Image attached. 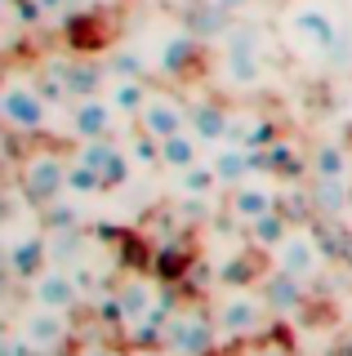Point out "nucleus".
<instances>
[{
	"instance_id": "1",
	"label": "nucleus",
	"mask_w": 352,
	"mask_h": 356,
	"mask_svg": "<svg viewBox=\"0 0 352 356\" xmlns=\"http://www.w3.org/2000/svg\"><path fill=\"white\" fill-rule=\"evenodd\" d=\"M268 321V307H263V294L237 285V289H223V298L214 303V330L232 334V339H250V334L263 330Z\"/></svg>"
},
{
	"instance_id": "2",
	"label": "nucleus",
	"mask_w": 352,
	"mask_h": 356,
	"mask_svg": "<svg viewBox=\"0 0 352 356\" xmlns=\"http://www.w3.org/2000/svg\"><path fill=\"white\" fill-rule=\"evenodd\" d=\"M272 263H277V272L294 276V281H312L326 267V250H321V241H317L312 227H290L281 236V245L272 250Z\"/></svg>"
},
{
	"instance_id": "3",
	"label": "nucleus",
	"mask_w": 352,
	"mask_h": 356,
	"mask_svg": "<svg viewBox=\"0 0 352 356\" xmlns=\"http://www.w3.org/2000/svg\"><path fill=\"white\" fill-rule=\"evenodd\" d=\"M18 339H23L27 352L49 356L72 339V321H67V312H49V307L31 303V312H23V321H18Z\"/></svg>"
},
{
	"instance_id": "4",
	"label": "nucleus",
	"mask_w": 352,
	"mask_h": 356,
	"mask_svg": "<svg viewBox=\"0 0 352 356\" xmlns=\"http://www.w3.org/2000/svg\"><path fill=\"white\" fill-rule=\"evenodd\" d=\"M157 303H161V289L152 285V281H129V285L116 294V316H120V325L134 334V339H147V334L161 325Z\"/></svg>"
},
{
	"instance_id": "5",
	"label": "nucleus",
	"mask_w": 352,
	"mask_h": 356,
	"mask_svg": "<svg viewBox=\"0 0 352 356\" xmlns=\"http://www.w3.org/2000/svg\"><path fill=\"white\" fill-rule=\"evenodd\" d=\"M0 116H5L9 129L36 134V129H45V98L27 81H5L0 85Z\"/></svg>"
},
{
	"instance_id": "6",
	"label": "nucleus",
	"mask_w": 352,
	"mask_h": 356,
	"mask_svg": "<svg viewBox=\"0 0 352 356\" xmlns=\"http://www.w3.org/2000/svg\"><path fill=\"white\" fill-rule=\"evenodd\" d=\"M67 170L72 161H63L58 152H36L23 161V192L36 200H54L58 192H67Z\"/></svg>"
},
{
	"instance_id": "7",
	"label": "nucleus",
	"mask_w": 352,
	"mask_h": 356,
	"mask_svg": "<svg viewBox=\"0 0 352 356\" xmlns=\"http://www.w3.org/2000/svg\"><path fill=\"white\" fill-rule=\"evenodd\" d=\"M31 303L49 312H72L81 307V281L63 267H45V272L31 276Z\"/></svg>"
},
{
	"instance_id": "8",
	"label": "nucleus",
	"mask_w": 352,
	"mask_h": 356,
	"mask_svg": "<svg viewBox=\"0 0 352 356\" xmlns=\"http://www.w3.org/2000/svg\"><path fill=\"white\" fill-rule=\"evenodd\" d=\"M138 129L147 134V138H174V134L188 129V111H183L179 103H174L170 94H147V103L138 107Z\"/></svg>"
},
{
	"instance_id": "9",
	"label": "nucleus",
	"mask_w": 352,
	"mask_h": 356,
	"mask_svg": "<svg viewBox=\"0 0 352 356\" xmlns=\"http://www.w3.org/2000/svg\"><path fill=\"white\" fill-rule=\"evenodd\" d=\"M165 343L179 356H205L214 343V321H205L201 312H183V316H174L165 325Z\"/></svg>"
},
{
	"instance_id": "10",
	"label": "nucleus",
	"mask_w": 352,
	"mask_h": 356,
	"mask_svg": "<svg viewBox=\"0 0 352 356\" xmlns=\"http://www.w3.org/2000/svg\"><path fill=\"white\" fill-rule=\"evenodd\" d=\"M227 214H232L241 227H255L259 218H272L277 214V192L263 183H237L232 192H227Z\"/></svg>"
},
{
	"instance_id": "11",
	"label": "nucleus",
	"mask_w": 352,
	"mask_h": 356,
	"mask_svg": "<svg viewBox=\"0 0 352 356\" xmlns=\"http://www.w3.org/2000/svg\"><path fill=\"white\" fill-rule=\"evenodd\" d=\"M290 31H294V40H303L307 49H321V54L339 40L335 18H330V9H321V5H299L290 14Z\"/></svg>"
},
{
	"instance_id": "12",
	"label": "nucleus",
	"mask_w": 352,
	"mask_h": 356,
	"mask_svg": "<svg viewBox=\"0 0 352 356\" xmlns=\"http://www.w3.org/2000/svg\"><path fill=\"white\" fill-rule=\"evenodd\" d=\"M116 125V107L107 103V98H94V94H85L81 103L72 107V129H76V138L81 143H98V138H107Z\"/></svg>"
},
{
	"instance_id": "13",
	"label": "nucleus",
	"mask_w": 352,
	"mask_h": 356,
	"mask_svg": "<svg viewBox=\"0 0 352 356\" xmlns=\"http://www.w3.org/2000/svg\"><path fill=\"white\" fill-rule=\"evenodd\" d=\"M9 267H14L18 276H36V272H45V241L36 236V232H27V236H18L14 245H9Z\"/></svg>"
},
{
	"instance_id": "14",
	"label": "nucleus",
	"mask_w": 352,
	"mask_h": 356,
	"mask_svg": "<svg viewBox=\"0 0 352 356\" xmlns=\"http://www.w3.org/2000/svg\"><path fill=\"white\" fill-rule=\"evenodd\" d=\"M161 165H170V170H192V165H201V138L196 134H174V138L161 143Z\"/></svg>"
},
{
	"instance_id": "15",
	"label": "nucleus",
	"mask_w": 352,
	"mask_h": 356,
	"mask_svg": "<svg viewBox=\"0 0 352 356\" xmlns=\"http://www.w3.org/2000/svg\"><path fill=\"white\" fill-rule=\"evenodd\" d=\"M214 174H218V183H246V152L241 147H223V156H214Z\"/></svg>"
},
{
	"instance_id": "16",
	"label": "nucleus",
	"mask_w": 352,
	"mask_h": 356,
	"mask_svg": "<svg viewBox=\"0 0 352 356\" xmlns=\"http://www.w3.org/2000/svg\"><path fill=\"white\" fill-rule=\"evenodd\" d=\"M103 174H94L90 165H81V161H72V170H67V192H81V196H90V192H103Z\"/></svg>"
},
{
	"instance_id": "17",
	"label": "nucleus",
	"mask_w": 352,
	"mask_h": 356,
	"mask_svg": "<svg viewBox=\"0 0 352 356\" xmlns=\"http://www.w3.org/2000/svg\"><path fill=\"white\" fill-rule=\"evenodd\" d=\"M210 187H218V174H214V165H192V170H183V192L188 196H205Z\"/></svg>"
},
{
	"instance_id": "18",
	"label": "nucleus",
	"mask_w": 352,
	"mask_h": 356,
	"mask_svg": "<svg viewBox=\"0 0 352 356\" xmlns=\"http://www.w3.org/2000/svg\"><path fill=\"white\" fill-rule=\"evenodd\" d=\"M317 174H321L326 183H344V174H348L344 152H339V147H321V152H317Z\"/></svg>"
},
{
	"instance_id": "19",
	"label": "nucleus",
	"mask_w": 352,
	"mask_h": 356,
	"mask_svg": "<svg viewBox=\"0 0 352 356\" xmlns=\"http://www.w3.org/2000/svg\"><path fill=\"white\" fill-rule=\"evenodd\" d=\"M250 232H255V241H259V245H268V250H277V245H281V236L290 232V222H281L277 214H272V218H259V222H255Z\"/></svg>"
},
{
	"instance_id": "20",
	"label": "nucleus",
	"mask_w": 352,
	"mask_h": 356,
	"mask_svg": "<svg viewBox=\"0 0 352 356\" xmlns=\"http://www.w3.org/2000/svg\"><path fill=\"white\" fill-rule=\"evenodd\" d=\"M223 129H227V120L218 116V111H201V116H196V134H201V138H218Z\"/></svg>"
},
{
	"instance_id": "21",
	"label": "nucleus",
	"mask_w": 352,
	"mask_h": 356,
	"mask_svg": "<svg viewBox=\"0 0 352 356\" xmlns=\"http://www.w3.org/2000/svg\"><path fill=\"white\" fill-rule=\"evenodd\" d=\"M76 356H120V352H116V348H107V343H85V348L76 352Z\"/></svg>"
},
{
	"instance_id": "22",
	"label": "nucleus",
	"mask_w": 352,
	"mask_h": 356,
	"mask_svg": "<svg viewBox=\"0 0 352 356\" xmlns=\"http://www.w3.org/2000/svg\"><path fill=\"white\" fill-rule=\"evenodd\" d=\"M134 356H179V352H170V348H138Z\"/></svg>"
},
{
	"instance_id": "23",
	"label": "nucleus",
	"mask_w": 352,
	"mask_h": 356,
	"mask_svg": "<svg viewBox=\"0 0 352 356\" xmlns=\"http://www.w3.org/2000/svg\"><path fill=\"white\" fill-rule=\"evenodd\" d=\"M223 5H241V0H223Z\"/></svg>"
},
{
	"instance_id": "24",
	"label": "nucleus",
	"mask_w": 352,
	"mask_h": 356,
	"mask_svg": "<svg viewBox=\"0 0 352 356\" xmlns=\"http://www.w3.org/2000/svg\"><path fill=\"white\" fill-rule=\"evenodd\" d=\"M0 9H5V0H0Z\"/></svg>"
}]
</instances>
